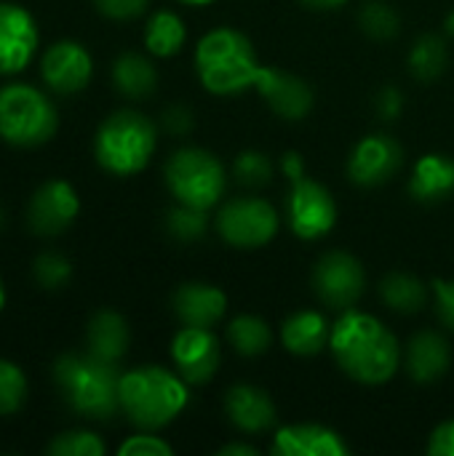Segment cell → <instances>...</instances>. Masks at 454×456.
<instances>
[{"label":"cell","mask_w":454,"mask_h":456,"mask_svg":"<svg viewBox=\"0 0 454 456\" xmlns=\"http://www.w3.org/2000/svg\"><path fill=\"white\" fill-rule=\"evenodd\" d=\"M48 454L51 456H102L104 454V444L99 436L88 433V430H70L56 436L48 444Z\"/></svg>","instance_id":"cell-34"},{"label":"cell","mask_w":454,"mask_h":456,"mask_svg":"<svg viewBox=\"0 0 454 456\" xmlns=\"http://www.w3.org/2000/svg\"><path fill=\"white\" fill-rule=\"evenodd\" d=\"M233 176L244 187H265L273 179V160L260 150H244L233 160Z\"/></svg>","instance_id":"cell-32"},{"label":"cell","mask_w":454,"mask_h":456,"mask_svg":"<svg viewBox=\"0 0 454 456\" xmlns=\"http://www.w3.org/2000/svg\"><path fill=\"white\" fill-rule=\"evenodd\" d=\"M289 200H286V222L292 232L302 240H318L329 235L337 224V203L332 192L310 176L289 179Z\"/></svg>","instance_id":"cell-9"},{"label":"cell","mask_w":454,"mask_h":456,"mask_svg":"<svg viewBox=\"0 0 454 456\" xmlns=\"http://www.w3.org/2000/svg\"><path fill=\"white\" fill-rule=\"evenodd\" d=\"M96 11L107 19H118V21H128L144 13L147 0H94Z\"/></svg>","instance_id":"cell-36"},{"label":"cell","mask_w":454,"mask_h":456,"mask_svg":"<svg viewBox=\"0 0 454 456\" xmlns=\"http://www.w3.org/2000/svg\"><path fill=\"white\" fill-rule=\"evenodd\" d=\"M273 456H345L351 454V446L345 438L326 428V425H286L278 428L273 436Z\"/></svg>","instance_id":"cell-17"},{"label":"cell","mask_w":454,"mask_h":456,"mask_svg":"<svg viewBox=\"0 0 454 456\" xmlns=\"http://www.w3.org/2000/svg\"><path fill=\"white\" fill-rule=\"evenodd\" d=\"M359 27L375 40H391L401 29V16L385 0H367L359 11Z\"/></svg>","instance_id":"cell-29"},{"label":"cell","mask_w":454,"mask_h":456,"mask_svg":"<svg viewBox=\"0 0 454 456\" xmlns=\"http://www.w3.org/2000/svg\"><path fill=\"white\" fill-rule=\"evenodd\" d=\"M187 40V29H185V21L174 13V11H155L150 19H147V27H144V48L153 53V56H174L182 51Z\"/></svg>","instance_id":"cell-26"},{"label":"cell","mask_w":454,"mask_h":456,"mask_svg":"<svg viewBox=\"0 0 454 456\" xmlns=\"http://www.w3.org/2000/svg\"><path fill=\"white\" fill-rule=\"evenodd\" d=\"M193 126H195V118H193V110L187 104H171V107H166V112H163V128L169 134L185 136V134L193 131Z\"/></svg>","instance_id":"cell-37"},{"label":"cell","mask_w":454,"mask_h":456,"mask_svg":"<svg viewBox=\"0 0 454 456\" xmlns=\"http://www.w3.org/2000/svg\"><path fill=\"white\" fill-rule=\"evenodd\" d=\"M404 166V150L393 136L372 134L364 136L351 158H348V176L359 187H380L391 182Z\"/></svg>","instance_id":"cell-12"},{"label":"cell","mask_w":454,"mask_h":456,"mask_svg":"<svg viewBox=\"0 0 454 456\" xmlns=\"http://www.w3.org/2000/svg\"><path fill=\"white\" fill-rule=\"evenodd\" d=\"M80 211V198L75 187L64 179H51L35 190L27 206L29 230L37 235H59L67 230Z\"/></svg>","instance_id":"cell-14"},{"label":"cell","mask_w":454,"mask_h":456,"mask_svg":"<svg viewBox=\"0 0 454 456\" xmlns=\"http://www.w3.org/2000/svg\"><path fill=\"white\" fill-rule=\"evenodd\" d=\"M59 128L54 102L29 83L0 88V139L13 147H40Z\"/></svg>","instance_id":"cell-6"},{"label":"cell","mask_w":454,"mask_h":456,"mask_svg":"<svg viewBox=\"0 0 454 456\" xmlns=\"http://www.w3.org/2000/svg\"><path fill=\"white\" fill-rule=\"evenodd\" d=\"M195 69L209 94L235 96L254 88L262 64L252 40L241 29L217 27L198 40Z\"/></svg>","instance_id":"cell-3"},{"label":"cell","mask_w":454,"mask_h":456,"mask_svg":"<svg viewBox=\"0 0 454 456\" xmlns=\"http://www.w3.org/2000/svg\"><path fill=\"white\" fill-rule=\"evenodd\" d=\"M219 456H257L260 452L254 449V446H246V444H227V446H222Z\"/></svg>","instance_id":"cell-42"},{"label":"cell","mask_w":454,"mask_h":456,"mask_svg":"<svg viewBox=\"0 0 454 456\" xmlns=\"http://www.w3.org/2000/svg\"><path fill=\"white\" fill-rule=\"evenodd\" d=\"M40 72H43L45 86L54 94L70 96L88 86V80L94 75V59L86 51V45H80L75 40H59L43 53Z\"/></svg>","instance_id":"cell-15"},{"label":"cell","mask_w":454,"mask_h":456,"mask_svg":"<svg viewBox=\"0 0 454 456\" xmlns=\"http://www.w3.org/2000/svg\"><path fill=\"white\" fill-rule=\"evenodd\" d=\"M254 88L262 94L268 107L284 120H302L313 110V88L294 72L278 67H262Z\"/></svg>","instance_id":"cell-16"},{"label":"cell","mask_w":454,"mask_h":456,"mask_svg":"<svg viewBox=\"0 0 454 456\" xmlns=\"http://www.w3.org/2000/svg\"><path fill=\"white\" fill-rule=\"evenodd\" d=\"M227 342L244 358H260L273 345V331L260 315H238L227 323Z\"/></svg>","instance_id":"cell-27"},{"label":"cell","mask_w":454,"mask_h":456,"mask_svg":"<svg viewBox=\"0 0 454 456\" xmlns=\"http://www.w3.org/2000/svg\"><path fill=\"white\" fill-rule=\"evenodd\" d=\"M454 192V160L450 155H423L409 176V195L417 203H442Z\"/></svg>","instance_id":"cell-22"},{"label":"cell","mask_w":454,"mask_h":456,"mask_svg":"<svg viewBox=\"0 0 454 456\" xmlns=\"http://www.w3.org/2000/svg\"><path fill=\"white\" fill-rule=\"evenodd\" d=\"M444 29H447V35H452L454 37V11L452 13H447V19H444Z\"/></svg>","instance_id":"cell-44"},{"label":"cell","mask_w":454,"mask_h":456,"mask_svg":"<svg viewBox=\"0 0 454 456\" xmlns=\"http://www.w3.org/2000/svg\"><path fill=\"white\" fill-rule=\"evenodd\" d=\"M452 363V350H450V342L436 334V331H417L407 350H404V366H407V374L420 382V385H428V382H436L447 374Z\"/></svg>","instance_id":"cell-20"},{"label":"cell","mask_w":454,"mask_h":456,"mask_svg":"<svg viewBox=\"0 0 454 456\" xmlns=\"http://www.w3.org/2000/svg\"><path fill=\"white\" fill-rule=\"evenodd\" d=\"M171 310L182 321V326L211 329L227 313V294L219 286L190 281L182 283L171 297Z\"/></svg>","instance_id":"cell-18"},{"label":"cell","mask_w":454,"mask_h":456,"mask_svg":"<svg viewBox=\"0 0 454 456\" xmlns=\"http://www.w3.org/2000/svg\"><path fill=\"white\" fill-rule=\"evenodd\" d=\"M166 230L174 240L179 243H195L206 235L209 230V214L203 208L195 206H185L177 203L169 214H166Z\"/></svg>","instance_id":"cell-30"},{"label":"cell","mask_w":454,"mask_h":456,"mask_svg":"<svg viewBox=\"0 0 454 456\" xmlns=\"http://www.w3.org/2000/svg\"><path fill=\"white\" fill-rule=\"evenodd\" d=\"M166 187L177 198V203L195 208H214L225 192L227 174L219 158L203 147H182L171 152L163 168Z\"/></svg>","instance_id":"cell-7"},{"label":"cell","mask_w":454,"mask_h":456,"mask_svg":"<svg viewBox=\"0 0 454 456\" xmlns=\"http://www.w3.org/2000/svg\"><path fill=\"white\" fill-rule=\"evenodd\" d=\"M37 51V21L19 3H0V75L29 67Z\"/></svg>","instance_id":"cell-13"},{"label":"cell","mask_w":454,"mask_h":456,"mask_svg":"<svg viewBox=\"0 0 454 456\" xmlns=\"http://www.w3.org/2000/svg\"><path fill=\"white\" fill-rule=\"evenodd\" d=\"M329 350L337 366L361 385H385L401 366V345L375 315L345 310L332 326Z\"/></svg>","instance_id":"cell-1"},{"label":"cell","mask_w":454,"mask_h":456,"mask_svg":"<svg viewBox=\"0 0 454 456\" xmlns=\"http://www.w3.org/2000/svg\"><path fill=\"white\" fill-rule=\"evenodd\" d=\"M27 401V377L24 371L0 358V417L16 414Z\"/></svg>","instance_id":"cell-31"},{"label":"cell","mask_w":454,"mask_h":456,"mask_svg":"<svg viewBox=\"0 0 454 456\" xmlns=\"http://www.w3.org/2000/svg\"><path fill=\"white\" fill-rule=\"evenodd\" d=\"M225 414L241 433H265L276 425L278 411L273 398L257 385H235L225 395Z\"/></svg>","instance_id":"cell-19"},{"label":"cell","mask_w":454,"mask_h":456,"mask_svg":"<svg viewBox=\"0 0 454 456\" xmlns=\"http://www.w3.org/2000/svg\"><path fill=\"white\" fill-rule=\"evenodd\" d=\"M158 144V131L150 118L134 110L112 112L96 131L94 158L112 176H134L147 168Z\"/></svg>","instance_id":"cell-5"},{"label":"cell","mask_w":454,"mask_h":456,"mask_svg":"<svg viewBox=\"0 0 454 456\" xmlns=\"http://www.w3.org/2000/svg\"><path fill=\"white\" fill-rule=\"evenodd\" d=\"M120 371L94 353L62 355L54 363V382L72 411L88 419H110L120 409Z\"/></svg>","instance_id":"cell-4"},{"label":"cell","mask_w":454,"mask_h":456,"mask_svg":"<svg viewBox=\"0 0 454 456\" xmlns=\"http://www.w3.org/2000/svg\"><path fill=\"white\" fill-rule=\"evenodd\" d=\"M281 227V216L273 203L246 195L227 200L217 214V232L233 248H262Z\"/></svg>","instance_id":"cell-8"},{"label":"cell","mask_w":454,"mask_h":456,"mask_svg":"<svg viewBox=\"0 0 454 456\" xmlns=\"http://www.w3.org/2000/svg\"><path fill=\"white\" fill-rule=\"evenodd\" d=\"M86 342H88V353L118 363L131 342L128 334V323L123 315L112 313V310H99L91 321H88V331H86Z\"/></svg>","instance_id":"cell-23"},{"label":"cell","mask_w":454,"mask_h":456,"mask_svg":"<svg viewBox=\"0 0 454 456\" xmlns=\"http://www.w3.org/2000/svg\"><path fill=\"white\" fill-rule=\"evenodd\" d=\"M190 403L187 382L163 366H139L120 377V411L147 433L171 425Z\"/></svg>","instance_id":"cell-2"},{"label":"cell","mask_w":454,"mask_h":456,"mask_svg":"<svg viewBox=\"0 0 454 456\" xmlns=\"http://www.w3.org/2000/svg\"><path fill=\"white\" fill-rule=\"evenodd\" d=\"M179 3H185V5H195V8H201V5H209V3H214V0H179Z\"/></svg>","instance_id":"cell-45"},{"label":"cell","mask_w":454,"mask_h":456,"mask_svg":"<svg viewBox=\"0 0 454 456\" xmlns=\"http://www.w3.org/2000/svg\"><path fill=\"white\" fill-rule=\"evenodd\" d=\"M112 83L126 99H147L158 86V72L147 56L126 51L112 64Z\"/></svg>","instance_id":"cell-24"},{"label":"cell","mask_w":454,"mask_h":456,"mask_svg":"<svg viewBox=\"0 0 454 456\" xmlns=\"http://www.w3.org/2000/svg\"><path fill=\"white\" fill-rule=\"evenodd\" d=\"M302 5H308L310 11H334L340 5H345L348 0H300Z\"/></svg>","instance_id":"cell-43"},{"label":"cell","mask_w":454,"mask_h":456,"mask_svg":"<svg viewBox=\"0 0 454 456\" xmlns=\"http://www.w3.org/2000/svg\"><path fill=\"white\" fill-rule=\"evenodd\" d=\"M313 291L326 307H332L337 313L356 307L367 291L364 265L348 251L324 254L313 270Z\"/></svg>","instance_id":"cell-10"},{"label":"cell","mask_w":454,"mask_h":456,"mask_svg":"<svg viewBox=\"0 0 454 456\" xmlns=\"http://www.w3.org/2000/svg\"><path fill=\"white\" fill-rule=\"evenodd\" d=\"M428 286L409 273H391L380 281V299L399 315H415L428 305Z\"/></svg>","instance_id":"cell-25"},{"label":"cell","mask_w":454,"mask_h":456,"mask_svg":"<svg viewBox=\"0 0 454 456\" xmlns=\"http://www.w3.org/2000/svg\"><path fill=\"white\" fill-rule=\"evenodd\" d=\"M433 297L442 323L454 331V281H433Z\"/></svg>","instance_id":"cell-38"},{"label":"cell","mask_w":454,"mask_h":456,"mask_svg":"<svg viewBox=\"0 0 454 456\" xmlns=\"http://www.w3.org/2000/svg\"><path fill=\"white\" fill-rule=\"evenodd\" d=\"M284 174H286L289 179H294V176H302V174H305L302 158H300L297 152H289V155L284 158Z\"/></svg>","instance_id":"cell-41"},{"label":"cell","mask_w":454,"mask_h":456,"mask_svg":"<svg viewBox=\"0 0 454 456\" xmlns=\"http://www.w3.org/2000/svg\"><path fill=\"white\" fill-rule=\"evenodd\" d=\"M375 107H377V115H380L383 120H396V118L401 115V110H404V94H401L396 86H385V88L377 94Z\"/></svg>","instance_id":"cell-39"},{"label":"cell","mask_w":454,"mask_h":456,"mask_svg":"<svg viewBox=\"0 0 454 456\" xmlns=\"http://www.w3.org/2000/svg\"><path fill=\"white\" fill-rule=\"evenodd\" d=\"M428 454L431 456H454V419L442 422L428 441Z\"/></svg>","instance_id":"cell-40"},{"label":"cell","mask_w":454,"mask_h":456,"mask_svg":"<svg viewBox=\"0 0 454 456\" xmlns=\"http://www.w3.org/2000/svg\"><path fill=\"white\" fill-rule=\"evenodd\" d=\"M332 326L318 310H300L284 321L281 342L297 358H313L324 347H329Z\"/></svg>","instance_id":"cell-21"},{"label":"cell","mask_w":454,"mask_h":456,"mask_svg":"<svg viewBox=\"0 0 454 456\" xmlns=\"http://www.w3.org/2000/svg\"><path fill=\"white\" fill-rule=\"evenodd\" d=\"M450 53H447V43L439 35H423L417 37V43L412 45L409 53V69L415 72L417 80H436L444 69H447Z\"/></svg>","instance_id":"cell-28"},{"label":"cell","mask_w":454,"mask_h":456,"mask_svg":"<svg viewBox=\"0 0 454 456\" xmlns=\"http://www.w3.org/2000/svg\"><path fill=\"white\" fill-rule=\"evenodd\" d=\"M3 219H5V216H3V208H0V230H3Z\"/></svg>","instance_id":"cell-47"},{"label":"cell","mask_w":454,"mask_h":456,"mask_svg":"<svg viewBox=\"0 0 454 456\" xmlns=\"http://www.w3.org/2000/svg\"><path fill=\"white\" fill-rule=\"evenodd\" d=\"M32 275L35 281L45 289V291H56V289H64L72 278V265L64 254H56V251H43L35 256L32 262Z\"/></svg>","instance_id":"cell-33"},{"label":"cell","mask_w":454,"mask_h":456,"mask_svg":"<svg viewBox=\"0 0 454 456\" xmlns=\"http://www.w3.org/2000/svg\"><path fill=\"white\" fill-rule=\"evenodd\" d=\"M171 361L187 385H206L222 361L219 339L211 329L185 326L171 339Z\"/></svg>","instance_id":"cell-11"},{"label":"cell","mask_w":454,"mask_h":456,"mask_svg":"<svg viewBox=\"0 0 454 456\" xmlns=\"http://www.w3.org/2000/svg\"><path fill=\"white\" fill-rule=\"evenodd\" d=\"M118 454L120 456H171L174 454V449H171V444H166L163 438L150 436L147 430H142L139 436H131L126 444H120Z\"/></svg>","instance_id":"cell-35"},{"label":"cell","mask_w":454,"mask_h":456,"mask_svg":"<svg viewBox=\"0 0 454 456\" xmlns=\"http://www.w3.org/2000/svg\"><path fill=\"white\" fill-rule=\"evenodd\" d=\"M3 307H5V289H3V281H0V313H3Z\"/></svg>","instance_id":"cell-46"}]
</instances>
